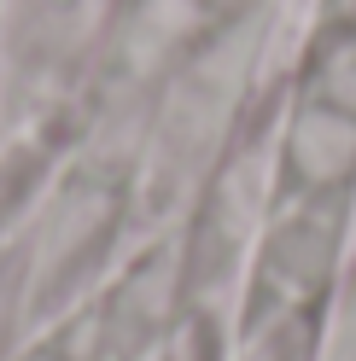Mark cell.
Instances as JSON below:
<instances>
[{
  "label": "cell",
  "mask_w": 356,
  "mask_h": 361,
  "mask_svg": "<svg viewBox=\"0 0 356 361\" xmlns=\"http://www.w3.org/2000/svg\"><path fill=\"white\" fill-rule=\"evenodd\" d=\"M182 314H187L182 245H175V233H158V239H141L105 274L94 298L76 303L41 338H53L71 361H146L182 326Z\"/></svg>",
  "instance_id": "277c9868"
},
{
  "label": "cell",
  "mask_w": 356,
  "mask_h": 361,
  "mask_svg": "<svg viewBox=\"0 0 356 361\" xmlns=\"http://www.w3.org/2000/svg\"><path fill=\"white\" fill-rule=\"evenodd\" d=\"M24 344H35V303H30V257L24 239H0V361H12Z\"/></svg>",
  "instance_id": "5b68a950"
},
{
  "label": "cell",
  "mask_w": 356,
  "mask_h": 361,
  "mask_svg": "<svg viewBox=\"0 0 356 361\" xmlns=\"http://www.w3.org/2000/svg\"><path fill=\"white\" fill-rule=\"evenodd\" d=\"M251 117H257V12L205 30V41H193L158 82L146 146L135 180H129L135 239L182 228Z\"/></svg>",
  "instance_id": "6da1fadb"
},
{
  "label": "cell",
  "mask_w": 356,
  "mask_h": 361,
  "mask_svg": "<svg viewBox=\"0 0 356 361\" xmlns=\"http://www.w3.org/2000/svg\"><path fill=\"white\" fill-rule=\"evenodd\" d=\"M117 0H0V134L71 128L94 87Z\"/></svg>",
  "instance_id": "7a4b0ae2"
},
{
  "label": "cell",
  "mask_w": 356,
  "mask_h": 361,
  "mask_svg": "<svg viewBox=\"0 0 356 361\" xmlns=\"http://www.w3.org/2000/svg\"><path fill=\"white\" fill-rule=\"evenodd\" d=\"M18 239H24V257H30L35 338L53 332L76 303H88L111 268L141 245L129 187L94 169H76V164H64V175L35 204V216L18 228Z\"/></svg>",
  "instance_id": "3957f363"
},
{
  "label": "cell",
  "mask_w": 356,
  "mask_h": 361,
  "mask_svg": "<svg viewBox=\"0 0 356 361\" xmlns=\"http://www.w3.org/2000/svg\"><path fill=\"white\" fill-rule=\"evenodd\" d=\"M12 361H71V355H64V350L53 344V338H35V344H24Z\"/></svg>",
  "instance_id": "8992f818"
}]
</instances>
